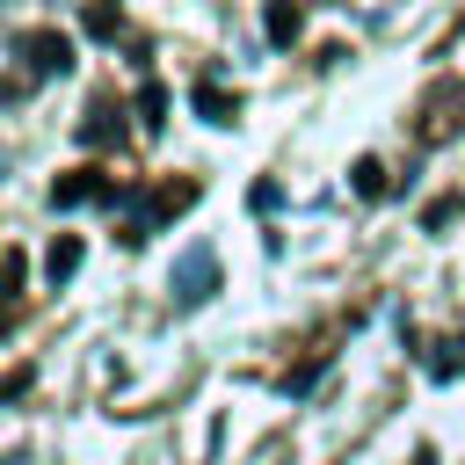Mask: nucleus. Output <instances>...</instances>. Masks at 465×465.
Wrapping results in <instances>:
<instances>
[{
	"instance_id": "1",
	"label": "nucleus",
	"mask_w": 465,
	"mask_h": 465,
	"mask_svg": "<svg viewBox=\"0 0 465 465\" xmlns=\"http://www.w3.org/2000/svg\"><path fill=\"white\" fill-rule=\"evenodd\" d=\"M116 196H124V189H116L102 167H73V174H58V182H51V203H58V211H80V203H116Z\"/></svg>"
},
{
	"instance_id": "2",
	"label": "nucleus",
	"mask_w": 465,
	"mask_h": 465,
	"mask_svg": "<svg viewBox=\"0 0 465 465\" xmlns=\"http://www.w3.org/2000/svg\"><path fill=\"white\" fill-rule=\"evenodd\" d=\"M15 51L29 58V73H36V80L73 65V36H58V29H22V36H15Z\"/></svg>"
},
{
	"instance_id": "3",
	"label": "nucleus",
	"mask_w": 465,
	"mask_h": 465,
	"mask_svg": "<svg viewBox=\"0 0 465 465\" xmlns=\"http://www.w3.org/2000/svg\"><path fill=\"white\" fill-rule=\"evenodd\" d=\"M211 291H218V254H211V247H189V254L174 262V298H182V305H203Z\"/></svg>"
},
{
	"instance_id": "4",
	"label": "nucleus",
	"mask_w": 465,
	"mask_h": 465,
	"mask_svg": "<svg viewBox=\"0 0 465 465\" xmlns=\"http://www.w3.org/2000/svg\"><path fill=\"white\" fill-rule=\"evenodd\" d=\"M450 87H429V102H421V145H443L450 131H458V116H450Z\"/></svg>"
},
{
	"instance_id": "5",
	"label": "nucleus",
	"mask_w": 465,
	"mask_h": 465,
	"mask_svg": "<svg viewBox=\"0 0 465 465\" xmlns=\"http://www.w3.org/2000/svg\"><path fill=\"white\" fill-rule=\"evenodd\" d=\"M189 102H196V116H203V124H232V116H240V94H225L218 80H196V94H189Z\"/></svg>"
},
{
	"instance_id": "6",
	"label": "nucleus",
	"mask_w": 465,
	"mask_h": 465,
	"mask_svg": "<svg viewBox=\"0 0 465 465\" xmlns=\"http://www.w3.org/2000/svg\"><path fill=\"white\" fill-rule=\"evenodd\" d=\"M80 138H87V145H109V138H124V109H116V102H87V124H80Z\"/></svg>"
},
{
	"instance_id": "7",
	"label": "nucleus",
	"mask_w": 465,
	"mask_h": 465,
	"mask_svg": "<svg viewBox=\"0 0 465 465\" xmlns=\"http://www.w3.org/2000/svg\"><path fill=\"white\" fill-rule=\"evenodd\" d=\"M80 254H87V247H80L73 232H58V240H51V254H44V276H51V283H65V276L80 269Z\"/></svg>"
},
{
	"instance_id": "8",
	"label": "nucleus",
	"mask_w": 465,
	"mask_h": 465,
	"mask_svg": "<svg viewBox=\"0 0 465 465\" xmlns=\"http://www.w3.org/2000/svg\"><path fill=\"white\" fill-rule=\"evenodd\" d=\"M298 0H269V44H298Z\"/></svg>"
},
{
	"instance_id": "9",
	"label": "nucleus",
	"mask_w": 465,
	"mask_h": 465,
	"mask_svg": "<svg viewBox=\"0 0 465 465\" xmlns=\"http://www.w3.org/2000/svg\"><path fill=\"white\" fill-rule=\"evenodd\" d=\"M124 29V7L116 0H87V36H116Z\"/></svg>"
},
{
	"instance_id": "10",
	"label": "nucleus",
	"mask_w": 465,
	"mask_h": 465,
	"mask_svg": "<svg viewBox=\"0 0 465 465\" xmlns=\"http://www.w3.org/2000/svg\"><path fill=\"white\" fill-rule=\"evenodd\" d=\"M138 116H145V131H160V124H167V87H160V80H145V87H138Z\"/></svg>"
},
{
	"instance_id": "11",
	"label": "nucleus",
	"mask_w": 465,
	"mask_h": 465,
	"mask_svg": "<svg viewBox=\"0 0 465 465\" xmlns=\"http://www.w3.org/2000/svg\"><path fill=\"white\" fill-rule=\"evenodd\" d=\"M429 371H436V378H458V371H465V341H458V334H450V341H436Z\"/></svg>"
},
{
	"instance_id": "12",
	"label": "nucleus",
	"mask_w": 465,
	"mask_h": 465,
	"mask_svg": "<svg viewBox=\"0 0 465 465\" xmlns=\"http://www.w3.org/2000/svg\"><path fill=\"white\" fill-rule=\"evenodd\" d=\"M22 291V247H0V298Z\"/></svg>"
},
{
	"instance_id": "13",
	"label": "nucleus",
	"mask_w": 465,
	"mask_h": 465,
	"mask_svg": "<svg viewBox=\"0 0 465 465\" xmlns=\"http://www.w3.org/2000/svg\"><path fill=\"white\" fill-rule=\"evenodd\" d=\"M356 196H385V167L378 160H356Z\"/></svg>"
},
{
	"instance_id": "14",
	"label": "nucleus",
	"mask_w": 465,
	"mask_h": 465,
	"mask_svg": "<svg viewBox=\"0 0 465 465\" xmlns=\"http://www.w3.org/2000/svg\"><path fill=\"white\" fill-rule=\"evenodd\" d=\"M414 465H436V450H429V443H421V450H414Z\"/></svg>"
}]
</instances>
